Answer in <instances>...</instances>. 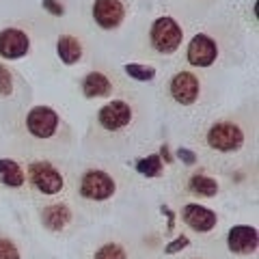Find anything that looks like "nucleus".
Here are the masks:
<instances>
[{
    "label": "nucleus",
    "mask_w": 259,
    "mask_h": 259,
    "mask_svg": "<svg viewBox=\"0 0 259 259\" xmlns=\"http://www.w3.org/2000/svg\"><path fill=\"white\" fill-rule=\"evenodd\" d=\"M56 54H59V59L65 65H76L82 59V44L71 35H63L59 41H56Z\"/></svg>",
    "instance_id": "nucleus-15"
},
{
    "label": "nucleus",
    "mask_w": 259,
    "mask_h": 259,
    "mask_svg": "<svg viewBox=\"0 0 259 259\" xmlns=\"http://www.w3.org/2000/svg\"><path fill=\"white\" fill-rule=\"evenodd\" d=\"M136 171H139L141 175H145V177H158L162 173V160H160V156H158V153H151V156L139 160V162H136Z\"/></svg>",
    "instance_id": "nucleus-18"
},
{
    "label": "nucleus",
    "mask_w": 259,
    "mask_h": 259,
    "mask_svg": "<svg viewBox=\"0 0 259 259\" xmlns=\"http://www.w3.org/2000/svg\"><path fill=\"white\" fill-rule=\"evenodd\" d=\"M41 221L50 231H63L71 223V209L65 203H52L44 209Z\"/></svg>",
    "instance_id": "nucleus-14"
},
{
    "label": "nucleus",
    "mask_w": 259,
    "mask_h": 259,
    "mask_svg": "<svg viewBox=\"0 0 259 259\" xmlns=\"http://www.w3.org/2000/svg\"><path fill=\"white\" fill-rule=\"evenodd\" d=\"M125 74L130 78L139 80V82H149V80L156 78V69L151 67V65H141V63H127L125 65Z\"/></svg>",
    "instance_id": "nucleus-19"
},
{
    "label": "nucleus",
    "mask_w": 259,
    "mask_h": 259,
    "mask_svg": "<svg viewBox=\"0 0 259 259\" xmlns=\"http://www.w3.org/2000/svg\"><path fill=\"white\" fill-rule=\"evenodd\" d=\"M97 121H100V125L104 130H108V132H119V130L127 127L130 121H132V108H130L127 102L115 100V102L106 104L104 108H100Z\"/></svg>",
    "instance_id": "nucleus-7"
},
{
    "label": "nucleus",
    "mask_w": 259,
    "mask_h": 259,
    "mask_svg": "<svg viewBox=\"0 0 259 259\" xmlns=\"http://www.w3.org/2000/svg\"><path fill=\"white\" fill-rule=\"evenodd\" d=\"M177 156H180L186 164H194V162H197V158H194V153L190 151V149H186V147H182L180 151H177Z\"/></svg>",
    "instance_id": "nucleus-25"
},
{
    "label": "nucleus",
    "mask_w": 259,
    "mask_h": 259,
    "mask_svg": "<svg viewBox=\"0 0 259 259\" xmlns=\"http://www.w3.org/2000/svg\"><path fill=\"white\" fill-rule=\"evenodd\" d=\"M207 145L216 151L231 153L238 151L244 145V132L240 130V125L231 123V121H216V123L207 130Z\"/></svg>",
    "instance_id": "nucleus-2"
},
{
    "label": "nucleus",
    "mask_w": 259,
    "mask_h": 259,
    "mask_svg": "<svg viewBox=\"0 0 259 259\" xmlns=\"http://www.w3.org/2000/svg\"><path fill=\"white\" fill-rule=\"evenodd\" d=\"M44 9L48 11V13H52V15H63L65 13V9H63V5H59L56 0H44Z\"/></svg>",
    "instance_id": "nucleus-24"
},
{
    "label": "nucleus",
    "mask_w": 259,
    "mask_h": 259,
    "mask_svg": "<svg viewBox=\"0 0 259 259\" xmlns=\"http://www.w3.org/2000/svg\"><path fill=\"white\" fill-rule=\"evenodd\" d=\"M93 259H127L125 248L117 244V242H106L104 246H100L95 250Z\"/></svg>",
    "instance_id": "nucleus-20"
},
{
    "label": "nucleus",
    "mask_w": 259,
    "mask_h": 259,
    "mask_svg": "<svg viewBox=\"0 0 259 259\" xmlns=\"http://www.w3.org/2000/svg\"><path fill=\"white\" fill-rule=\"evenodd\" d=\"M115 180L106 171H100V168H89L80 180V194L91 201H106L115 194Z\"/></svg>",
    "instance_id": "nucleus-3"
},
{
    "label": "nucleus",
    "mask_w": 259,
    "mask_h": 259,
    "mask_svg": "<svg viewBox=\"0 0 259 259\" xmlns=\"http://www.w3.org/2000/svg\"><path fill=\"white\" fill-rule=\"evenodd\" d=\"M30 48V39L24 30L20 28H5L0 30V56L3 59H22V56L28 54Z\"/></svg>",
    "instance_id": "nucleus-10"
},
{
    "label": "nucleus",
    "mask_w": 259,
    "mask_h": 259,
    "mask_svg": "<svg viewBox=\"0 0 259 259\" xmlns=\"http://www.w3.org/2000/svg\"><path fill=\"white\" fill-rule=\"evenodd\" d=\"M188 188H190L192 192L201 194V197H214V194L218 192V184H216V180H212V177L197 173V175L190 177Z\"/></svg>",
    "instance_id": "nucleus-17"
},
{
    "label": "nucleus",
    "mask_w": 259,
    "mask_h": 259,
    "mask_svg": "<svg viewBox=\"0 0 259 259\" xmlns=\"http://www.w3.org/2000/svg\"><path fill=\"white\" fill-rule=\"evenodd\" d=\"M59 115L50 106H35L26 115V127L35 139H52L59 130Z\"/></svg>",
    "instance_id": "nucleus-5"
},
{
    "label": "nucleus",
    "mask_w": 259,
    "mask_h": 259,
    "mask_svg": "<svg viewBox=\"0 0 259 259\" xmlns=\"http://www.w3.org/2000/svg\"><path fill=\"white\" fill-rule=\"evenodd\" d=\"M28 177H30V184L41 192V194H56L63 190V175L59 173V168L52 166L50 162H32L28 166Z\"/></svg>",
    "instance_id": "nucleus-4"
},
{
    "label": "nucleus",
    "mask_w": 259,
    "mask_h": 259,
    "mask_svg": "<svg viewBox=\"0 0 259 259\" xmlns=\"http://www.w3.org/2000/svg\"><path fill=\"white\" fill-rule=\"evenodd\" d=\"M82 93L89 100H97V97H108L112 93V82L108 76H104L102 71H91L82 80Z\"/></svg>",
    "instance_id": "nucleus-13"
},
{
    "label": "nucleus",
    "mask_w": 259,
    "mask_h": 259,
    "mask_svg": "<svg viewBox=\"0 0 259 259\" xmlns=\"http://www.w3.org/2000/svg\"><path fill=\"white\" fill-rule=\"evenodd\" d=\"M125 18V7L121 0H95L93 20L104 30H115Z\"/></svg>",
    "instance_id": "nucleus-9"
},
{
    "label": "nucleus",
    "mask_w": 259,
    "mask_h": 259,
    "mask_svg": "<svg viewBox=\"0 0 259 259\" xmlns=\"http://www.w3.org/2000/svg\"><path fill=\"white\" fill-rule=\"evenodd\" d=\"M0 259H20V250L9 238H0Z\"/></svg>",
    "instance_id": "nucleus-21"
},
{
    "label": "nucleus",
    "mask_w": 259,
    "mask_h": 259,
    "mask_svg": "<svg viewBox=\"0 0 259 259\" xmlns=\"http://www.w3.org/2000/svg\"><path fill=\"white\" fill-rule=\"evenodd\" d=\"M188 244H190V240L186 238V236H177V238L171 242V244H166L164 253H166V255H175V253H180V250H184Z\"/></svg>",
    "instance_id": "nucleus-23"
},
{
    "label": "nucleus",
    "mask_w": 259,
    "mask_h": 259,
    "mask_svg": "<svg viewBox=\"0 0 259 259\" xmlns=\"http://www.w3.org/2000/svg\"><path fill=\"white\" fill-rule=\"evenodd\" d=\"M182 39H184L182 26L173 18H168V15L158 18L156 22L151 24L149 41H151V46H153V50L156 52H160V54L177 52V48L182 46Z\"/></svg>",
    "instance_id": "nucleus-1"
},
{
    "label": "nucleus",
    "mask_w": 259,
    "mask_h": 259,
    "mask_svg": "<svg viewBox=\"0 0 259 259\" xmlns=\"http://www.w3.org/2000/svg\"><path fill=\"white\" fill-rule=\"evenodd\" d=\"M218 56V46L212 37L207 35H194L188 44V52L186 59L192 67H209Z\"/></svg>",
    "instance_id": "nucleus-8"
},
{
    "label": "nucleus",
    "mask_w": 259,
    "mask_h": 259,
    "mask_svg": "<svg viewBox=\"0 0 259 259\" xmlns=\"http://www.w3.org/2000/svg\"><path fill=\"white\" fill-rule=\"evenodd\" d=\"M184 223L190 227L192 231H197V233H207V231H212L216 223H218V216L216 212H212L209 207L205 205H199V203H188L184 207Z\"/></svg>",
    "instance_id": "nucleus-12"
},
{
    "label": "nucleus",
    "mask_w": 259,
    "mask_h": 259,
    "mask_svg": "<svg viewBox=\"0 0 259 259\" xmlns=\"http://www.w3.org/2000/svg\"><path fill=\"white\" fill-rule=\"evenodd\" d=\"M13 91V78L5 65H0V95H11Z\"/></svg>",
    "instance_id": "nucleus-22"
},
{
    "label": "nucleus",
    "mask_w": 259,
    "mask_h": 259,
    "mask_svg": "<svg viewBox=\"0 0 259 259\" xmlns=\"http://www.w3.org/2000/svg\"><path fill=\"white\" fill-rule=\"evenodd\" d=\"M257 229L248 225H236L231 227L229 233H227V246H229L231 253L236 255H250L257 250Z\"/></svg>",
    "instance_id": "nucleus-11"
},
{
    "label": "nucleus",
    "mask_w": 259,
    "mask_h": 259,
    "mask_svg": "<svg viewBox=\"0 0 259 259\" xmlns=\"http://www.w3.org/2000/svg\"><path fill=\"white\" fill-rule=\"evenodd\" d=\"M168 91H171V97L177 104L190 106V104L199 100V93H201L199 78L192 71H180V74L173 76L171 84H168Z\"/></svg>",
    "instance_id": "nucleus-6"
},
{
    "label": "nucleus",
    "mask_w": 259,
    "mask_h": 259,
    "mask_svg": "<svg viewBox=\"0 0 259 259\" xmlns=\"http://www.w3.org/2000/svg\"><path fill=\"white\" fill-rule=\"evenodd\" d=\"M162 156L166 158V162H171V156H168V147H162Z\"/></svg>",
    "instance_id": "nucleus-26"
},
{
    "label": "nucleus",
    "mask_w": 259,
    "mask_h": 259,
    "mask_svg": "<svg viewBox=\"0 0 259 259\" xmlns=\"http://www.w3.org/2000/svg\"><path fill=\"white\" fill-rule=\"evenodd\" d=\"M0 182L5 186H9V188H22L24 182H26V175H24L18 162L3 158L0 160Z\"/></svg>",
    "instance_id": "nucleus-16"
}]
</instances>
